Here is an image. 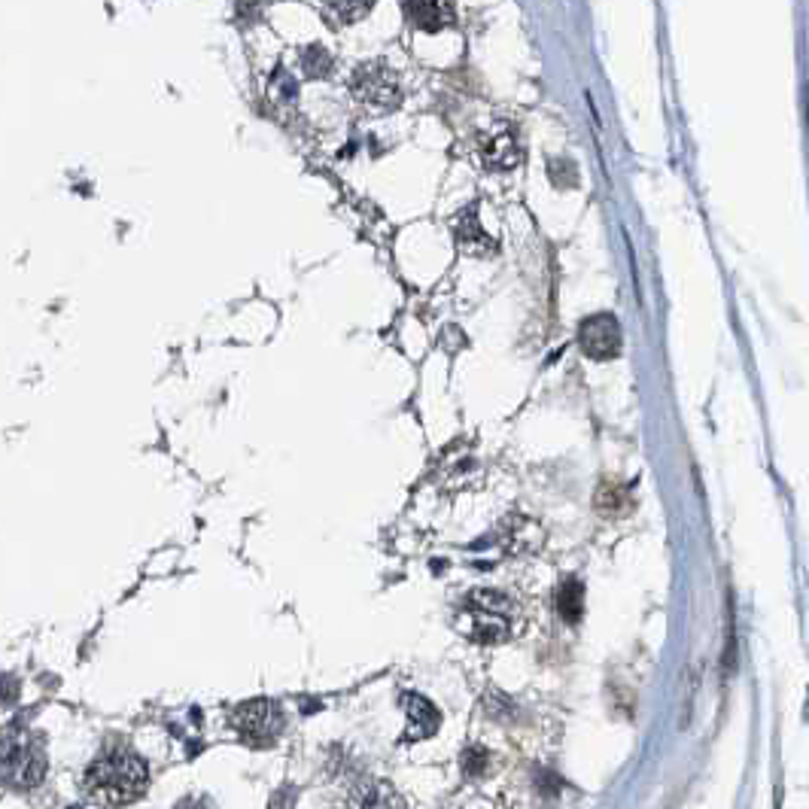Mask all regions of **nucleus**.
I'll list each match as a JSON object with an SVG mask.
<instances>
[{
    "mask_svg": "<svg viewBox=\"0 0 809 809\" xmlns=\"http://www.w3.org/2000/svg\"><path fill=\"white\" fill-rule=\"evenodd\" d=\"M283 724H286L283 709L274 700H247V703L235 706V712H232V727L253 749L274 746L283 733Z\"/></svg>",
    "mask_w": 809,
    "mask_h": 809,
    "instance_id": "3",
    "label": "nucleus"
},
{
    "mask_svg": "<svg viewBox=\"0 0 809 809\" xmlns=\"http://www.w3.org/2000/svg\"><path fill=\"white\" fill-rule=\"evenodd\" d=\"M466 612L472 618L469 636L475 642H502V639H508V633H511V603L502 594L478 591V594L469 597Z\"/></svg>",
    "mask_w": 809,
    "mask_h": 809,
    "instance_id": "5",
    "label": "nucleus"
},
{
    "mask_svg": "<svg viewBox=\"0 0 809 809\" xmlns=\"http://www.w3.org/2000/svg\"><path fill=\"white\" fill-rule=\"evenodd\" d=\"M405 706H408V730H405V740L414 743V740L432 737V733L438 730V724H441L438 709H435L426 697H420V694H405Z\"/></svg>",
    "mask_w": 809,
    "mask_h": 809,
    "instance_id": "8",
    "label": "nucleus"
},
{
    "mask_svg": "<svg viewBox=\"0 0 809 809\" xmlns=\"http://www.w3.org/2000/svg\"><path fill=\"white\" fill-rule=\"evenodd\" d=\"M46 776V755L31 746L25 730H7L0 737V779L22 788L40 785Z\"/></svg>",
    "mask_w": 809,
    "mask_h": 809,
    "instance_id": "2",
    "label": "nucleus"
},
{
    "mask_svg": "<svg viewBox=\"0 0 809 809\" xmlns=\"http://www.w3.org/2000/svg\"><path fill=\"white\" fill-rule=\"evenodd\" d=\"M408 22L420 31H441L454 25V7L451 4H438V0H411L402 7Z\"/></svg>",
    "mask_w": 809,
    "mask_h": 809,
    "instance_id": "9",
    "label": "nucleus"
},
{
    "mask_svg": "<svg viewBox=\"0 0 809 809\" xmlns=\"http://www.w3.org/2000/svg\"><path fill=\"white\" fill-rule=\"evenodd\" d=\"M19 697V688H16V682L13 679H0V703H13Z\"/></svg>",
    "mask_w": 809,
    "mask_h": 809,
    "instance_id": "17",
    "label": "nucleus"
},
{
    "mask_svg": "<svg viewBox=\"0 0 809 809\" xmlns=\"http://www.w3.org/2000/svg\"><path fill=\"white\" fill-rule=\"evenodd\" d=\"M481 156L490 168H499V171H508L524 159L518 137L511 134V128H496L490 137H481Z\"/></svg>",
    "mask_w": 809,
    "mask_h": 809,
    "instance_id": "7",
    "label": "nucleus"
},
{
    "mask_svg": "<svg viewBox=\"0 0 809 809\" xmlns=\"http://www.w3.org/2000/svg\"><path fill=\"white\" fill-rule=\"evenodd\" d=\"M350 92L369 110H396L402 104V86L396 73L381 61L359 64L350 77Z\"/></svg>",
    "mask_w": 809,
    "mask_h": 809,
    "instance_id": "4",
    "label": "nucleus"
},
{
    "mask_svg": "<svg viewBox=\"0 0 809 809\" xmlns=\"http://www.w3.org/2000/svg\"><path fill=\"white\" fill-rule=\"evenodd\" d=\"M487 764H490V758L484 752H478V749L475 752H466V773L469 776H481Z\"/></svg>",
    "mask_w": 809,
    "mask_h": 809,
    "instance_id": "16",
    "label": "nucleus"
},
{
    "mask_svg": "<svg viewBox=\"0 0 809 809\" xmlns=\"http://www.w3.org/2000/svg\"><path fill=\"white\" fill-rule=\"evenodd\" d=\"M302 67L311 73V77H329V70H332V55L320 46V43H311L302 49Z\"/></svg>",
    "mask_w": 809,
    "mask_h": 809,
    "instance_id": "14",
    "label": "nucleus"
},
{
    "mask_svg": "<svg viewBox=\"0 0 809 809\" xmlns=\"http://www.w3.org/2000/svg\"><path fill=\"white\" fill-rule=\"evenodd\" d=\"M630 508V496H627V487L624 484H615V481H606L600 490H597V511L606 514V518H618Z\"/></svg>",
    "mask_w": 809,
    "mask_h": 809,
    "instance_id": "13",
    "label": "nucleus"
},
{
    "mask_svg": "<svg viewBox=\"0 0 809 809\" xmlns=\"http://www.w3.org/2000/svg\"><path fill=\"white\" fill-rule=\"evenodd\" d=\"M347 809H405V803L390 782H362Z\"/></svg>",
    "mask_w": 809,
    "mask_h": 809,
    "instance_id": "10",
    "label": "nucleus"
},
{
    "mask_svg": "<svg viewBox=\"0 0 809 809\" xmlns=\"http://www.w3.org/2000/svg\"><path fill=\"white\" fill-rule=\"evenodd\" d=\"M557 612L569 624H575L581 618V612H584V587L575 578H566L560 584V591H557Z\"/></svg>",
    "mask_w": 809,
    "mask_h": 809,
    "instance_id": "12",
    "label": "nucleus"
},
{
    "mask_svg": "<svg viewBox=\"0 0 809 809\" xmlns=\"http://www.w3.org/2000/svg\"><path fill=\"white\" fill-rule=\"evenodd\" d=\"M578 344L591 359H612L621 353V323L612 314L587 317L578 329Z\"/></svg>",
    "mask_w": 809,
    "mask_h": 809,
    "instance_id": "6",
    "label": "nucleus"
},
{
    "mask_svg": "<svg viewBox=\"0 0 809 809\" xmlns=\"http://www.w3.org/2000/svg\"><path fill=\"white\" fill-rule=\"evenodd\" d=\"M146 785H150V770H146V764L134 752L104 755L83 776L86 797L107 809H119L140 800Z\"/></svg>",
    "mask_w": 809,
    "mask_h": 809,
    "instance_id": "1",
    "label": "nucleus"
},
{
    "mask_svg": "<svg viewBox=\"0 0 809 809\" xmlns=\"http://www.w3.org/2000/svg\"><path fill=\"white\" fill-rule=\"evenodd\" d=\"M177 809H210V806H207L204 800H183Z\"/></svg>",
    "mask_w": 809,
    "mask_h": 809,
    "instance_id": "18",
    "label": "nucleus"
},
{
    "mask_svg": "<svg viewBox=\"0 0 809 809\" xmlns=\"http://www.w3.org/2000/svg\"><path fill=\"white\" fill-rule=\"evenodd\" d=\"M320 10H323V16H332L335 25H353L362 16L372 13V4H326Z\"/></svg>",
    "mask_w": 809,
    "mask_h": 809,
    "instance_id": "15",
    "label": "nucleus"
},
{
    "mask_svg": "<svg viewBox=\"0 0 809 809\" xmlns=\"http://www.w3.org/2000/svg\"><path fill=\"white\" fill-rule=\"evenodd\" d=\"M457 241H460V247H463L466 253H472V256H490V253L496 250V244L490 241V235L481 232V223H478L475 210L460 216V223H457Z\"/></svg>",
    "mask_w": 809,
    "mask_h": 809,
    "instance_id": "11",
    "label": "nucleus"
}]
</instances>
